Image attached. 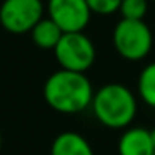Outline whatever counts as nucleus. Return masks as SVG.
<instances>
[{
    "label": "nucleus",
    "instance_id": "13",
    "mask_svg": "<svg viewBox=\"0 0 155 155\" xmlns=\"http://www.w3.org/2000/svg\"><path fill=\"white\" fill-rule=\"evenodd\" d=\"M150 135H152V140H153V145H155V128L150 130Z\"/></svg>",
    "mask_w": 155,
    "mask_h": 155
},
{
    "label": "nucleus",
    "instance_id": "7",
    "mask_svg": "<svg viewBox=\"0 0 155 155\" xmlns=\"http://www.w3.org/2000/svg\"><path fill=\"white\" fill-rule=\"evenodd\" d=\"M118 155H155L150 130L142 127L125 130L118 140Z\"/></svg>",
    "mask_w": 155,
    "mask_h": 155
},
{
    "label": "nucleus",
    "instance_id": "10",
    "mask_svg": "<svg viewBox=\"0 0 155 155\" xmlns=\"http://www.w3.org/2000/svg\"><path fill=\"white\" fill-rule=\"evenodd\" d=\"M138 95L150 107H155V62L148 64L138 77Z\"/></svg>",
    "mask_w": 155,
    "mask_h": 155
},
{
    "label": "nucleus",
    "instance_id": "3",
    "mask_svg": "<svg viewBox=\"0 0 155 155\" xmlns=\"http://www.w3.org/2000/svg\"><path fill=\"white\" fill-rule=\"evenodd\" d=\"M153 37L143 20L122 18L114 28V45L118 55L127 60H142L152 50Z\"/></svg>",
    "mask_w": 155,
    "mask_h": 155
},
{
    "label": "nucleus",
    "instance_id": "15",
    "mask_svg": "<svg viewBox=\"0 0 155 155\" xmlns=\"http://www.w3.org/2000/svg\"><path fill=\"white\" fill-rule=\"evenodd\" d=\"M153 2H155V0H153Z\"/></svg>",
    "mask_w": 155,
    "mask_h": 155
},
{
    "label": "nucleus",
    "instance_id": "5",
    "mask_svg": "<svg viewBox=\"0 0 155 155\" xmlns=\"http://www.w3.org/2000/svg\"><path fill=\"white\" fill-rule=\"evenodd\" d=\"M42 0H4L0 7V24L10 34H25L42 20Z\"/></svg>",
    "mask_w": 155,
    "mask_h": 155
},
{
    "label": "nucleus",
    "instance_id": "6",
    "mask_svg": "<svg viewBox=\"0 0 155 155\" xmlns=\"http://www.w3.org/2000/svg\"><path fill=\"white\" fill-rule=\"evenodd\" d=\"M90 15L87 0H48V17L64 32H84Z\"/></svg>",
    "mask_w": 155,
    "mask_h": 155
},
{
    "label": "nucleus",
    "instance_id": "1",
    "mask_svg": "<svg viewBox=\"0 0 155 155\" xmlns=\"http://www.w3.org/2000/svg\"><path fill=\"white\" fill-rule=\"evenodd\" d=\"M94 88L85 72L60 68L44 85L45 102L60 114H78L92 105Z\"/></svg>",
    "mask_w": 155,
    "mask_h": 155
},
{
    "label": "nucleus",
    "instance_id": "2",
    "mask_svg": "<svg viewBox=\"0 0 155 155\" xmlns=\"http://www.w3.org/2000/svg\"><path fill=\"white\" fill-rule=\"evenodd\" d=\"M92 110L102 125L125 128L137 115V100L125 85L107 84L94 94Z\"/></svg>",
    "mask_w": 155,
    "mask_h": 155
},
{
    "label": "nucleus",
    "instance_id": "9",
    "mask_svg": "<svg viewBox=\"0 0 155 155\" xmlns=\"http://www.w3.org/2000/svg\"><path fill=\"white\" fill-rule=\"evenodd\" d=\"M30 34H32V40H34V44L37 47L45 48V50H48V48L54 50L57 47V44L60 42L62 35H64V30L48 17V18H42L32 28Z\"/></svg>",
    "mask_w": 155,
    "mask_h": 155
},
{
    "label": "nucleus",
    "instance_id": "11",
    "mask_svg": "<svg viewBox=\"0 0 155 155\" xmlns=\"http://www.w3.org/2000/svg\"><path fill=\"white\" fill-rule=\"evenodd\" d=\"M148 10V0H122L120 15L122 18H132V20H143Z\"/></svg>",
    "mask_w": 155,
    "mask_h": 155
},
{
    "label": "nucleus",
    "instance_id": "14",
    "mask_svg": "<svg viewBox=\"0 0 155 155\" xmlns=\"http://www.w3.org/2000/svg\"><path fill=\"white\" fill-rule=\"evenodd\" d=\"M0 150H2V134H0Z\"/></svg>",
    "mask_w": 155,
    "mask_h": 155
},
{
    "label": "nucleus",
    "instance_id": "4",
    "mask_svg": "<svg viewBox=\"0 0 155 155\" xmlns=\"http://www.w3.org/2000/svg\"><path fill=\"white\" fill-rule=\"evenodd\" d=\"M54 52L62 68L75 72H87L97 57L94 42L84 32H64Z\"/></svg>",
    "mask_w": 155,
    "mask_h": 155
},
{
    "label": "nucleus",
    "instance_id": "12",
    "mask_svg": "<svg viewBox=\"0 0 155 155\" xmlns=\"http://www.w3.org/2000/svg\"><path fill=\"white\" fill-rule=\"evenodd\" d=\"M92 14L97 15H110L120 10L122 0H87Z\"/></svg>",
    "mask_w": 155,
    "mask_h": 155
},
{
    "label": "nucleus",
    "instance_id": "8",
    "mask_svg": "<svg viewBox=\"0 0 155 155\" xmlns=\"http://www.w3.org/2000/svg\"><path fill=\"white\" fill-rule=\"evenodd\" d=\"M50 155H95L94 148L77 132H62L55 137Z\"/></svg>",
    "mask_w": 155,
    "mask_h": 155
}]
</instances>
